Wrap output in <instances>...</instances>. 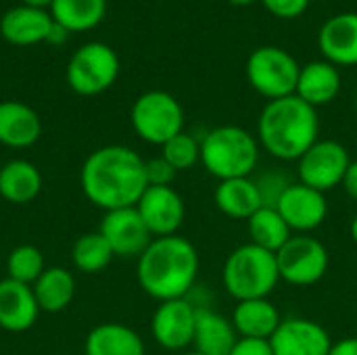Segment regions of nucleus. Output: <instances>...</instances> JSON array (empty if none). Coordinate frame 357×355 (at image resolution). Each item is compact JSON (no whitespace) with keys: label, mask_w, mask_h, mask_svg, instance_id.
Here are the masks:
<instances>
[{"label":"nucleus","mask_w":357,"mask_h":355,"mask_svg":"<svg viewBox=\"0 0 357 355\" xmlns=\"http://www.w3.org/2000/svg\"><path fill=\"white\" fill-rule=\"evenodd\" d=\"M199 266L197 247L188 239L159 236L138 257L136 278L140 289L159 303L184 299L195 289Z\"/></svg>","instance_id":"2"},{"label":"nucleus","mask_w":357,"mask_h":355,"mask_svg":"<svg viewBox=\"0 0 357 355\" xmlns=\"http://www.w3.org/2000/svg\"><path fill=\"white\" fill-rule=\"evenodd\" d=\"M52 27L54 21L48 10L25 4L8 8L0 19L2 38L15 46H33L40 42H48Z\"/></svg>","instance_id":"16"},{"label":"nucleus","mask_w":357,"mask_h":355,"mask_svg":"<svg viewBox=\"0 0 357 355\" xmlns=\"http://www.w3.org/2000/svg\"><path fill=\"white\" fill-rule=\"evenodd\" d=\"M180 355H203V354H199V352H195V349H192V352H184V354H180Z\"/></svg>","instance_id":"41"},{"label":"nucleus","mask_w":357,"mask_h":355,"mask_svg":"<svg viewBox=\"0 0 357 355\" xmlns=\"http://www.w3.org/2000/svg\"><path fill=\"white\" fill-rule=\"evenodd\" d=\"M270 347L274 355H328L333 341L328 331L316 320L282 318L270 337Z\"/></svg>","instance_id":"15"},{"label":"nucleus","mask_w":357,"mask_h":355,"mask_svg":"<svg viewBox=\"0 0 357 355\" xmlns=\"http://www.w3.org/2000/svg\"><path fill=\"white\" fill-rule=\"evenodd\" d=\"M349 163V151L341 142L331 138H318L297 161V176L301 184L326 195L328 190L341 186Z\"/></svg>","instance_id":"10"},{"label":"nucleus","mask_w":357,"mask_h":355,"mask_svg":"<svg viewBox=\"0 0 357 355\" xmlns=\"http://www.w3.org/2000/svg\"><path fill=\"white\" fill-rule=\"evenodd\" d=\"M222 280L230 297L236 301L264 299L280 282L276 253L253 243L236 247L224 262Z\"/></svg>","instance_id":"5"},{"label":"nucleus","mask_w":357,"mask_h":355,"mask_svg":"<svg viewBox=\"0 0 357 355\" xmlns=\"http://www.w3.org/2000/svg\"><path fill=\"white\" fill-rule=\"evenodd\" d=\"M98 232L113 249V255L126 259L130 257L138 259L153 241V234L149 232L136 207L105 211Z\"/></svg>","instance_id":"12"},{"label":"nucleus","mask_w":357,"mask_h":355,"mask_svg":"<svg viewBox=\"0 0 357 355\" xmlns=\"http://www.w3.org/2000/svg\"><path fill=\"white\" fill-rule=\"evenodd\" d=\"M276 209L293 232L310 234L324 224L328 216V201L324 192L301 182H293L280 197Z\"/></svg>","instance_id":"14"},{"label":"nucleus","mask_w":357,"mask_h":355,"mask_svg":"<svg viewBox=\"0 0 357 355\" xmlns=\"http://www.w3.org/2000/svg\"><path fill=\"white\" fill-rule=\"evenodd\" d=\"M42 190L40 169L25 159H13L0 167V197L13 205L31 203Z\"/></svg>","instance_id":"25"},{"label":"nucleus","mask_w":357,"mask_h":355,"mask_svg":"<svg viewBox=\"0 0 357 355\" xmlns=\"http://www.w3.org/2000/svg\"><path fill=\"white\" fill-rule=\"evenodd\" d=\"M40 312L59 314L75 297V278L69 270L52 266L42 272V276L31 285Z\"/></svg>","instance_id":"26"},{"label":"nucleus","mask_w":357,"mask_h":355,"mask_svg":"<svg viewBox=\"0 0 357 355\" xmlns=\"http://www.w3.org/2000/svg\"><path fill=\"white\" fill-rule=\"evenodd\" d=\"M213 201L215 207L232 220H249L259 207H264L255 178L220 180L213 192Z\"/></svg>","instance_id":"24"},{"label":"nucleus","mask_w":357,"mask_h":355,"mask_svg":"<svg viewBox=\"0 0 357 355\" xmlns=\"http://www.w3.org/2000/svg\"><path fill=\"white\" fill-rule=\"evenodd\" d=\"M230 320H232L234 331L241 339L270 341V337L280 326L282 316H280L278 308L268 297H264V299L238 301Z\"/></svg>","instance_id":"21"},{"label":"nucleus","mask_w":357,"mask_h":355,"mask_svg":"<svg viewBox=\"0 0 357 355\" xmlns=\"http://www.w3.org/2000/svg\"><path fill=\"white\" fill-rule=\"evenodd\" d=\"M261 4L278 19H297L307 10L310 0H261Z\"/></svg>","instance_id":"34"},{"label":"nucleus","mask_w":357,"mask_h":355,"mask_svg":"<svg viewBox=\"0 0 357 355\" xmlns=\"http://www.w3.org/2000/svg\"><path fill=\"white\" fill-rule=\"evenodd\" d=\"M318 111L297 94L268 100L257 119V142L280 161H299L318 140Z\"/></svg>","instance_id":"3"},{"label":"nucleus","mask_w":357,"mask_h":355,"mask_svg":"<svg viewBox=\"0 0 357 355\" xmlns=\"http://www.w3.org/2000/svg\"><path fill=\"white\" fill-rule=\"evenodd\" d=\"M241 337L234 331L230 318L222 316L215 310L199 308L195 324V352L203 355H230L232 347Z\"/></svg>","instance_id":"20"},{"label":"nucleus","mask_w":357,"mask_h":355,"mask_svg":"<svg viewBox=\"0 0 357 355\" xmlns=\"http://www.w3.org/2000/svg\"><path fill=\"white\" fill-rule=\"evenodd\" d=\"M119 75L117 52L102 42L84 44L67 63V84L82 96H96L109 90Z\"/></svg>","instance_id":"8"},{"label":"nucleus","mask_w":357,"mask_h":355,"mask_svg":"<svg viewBox=\"0 0 357 355\" xmlns=\"http://www.w3.org/2000/svg\"><path fill=\"white\" fill-rule=\"evenodd\" d=\"M280 280L293 287H312L328 272V249L316 236L293 234L276 253Z\"/></svg>","instance_id":"9"},{"label":"nucleus","mask_w":357,"mask_h":355,"mask_svg":"<svg viewBox=\"0 0 357 355\" xmlns=\"http://www.w3.org/2000/svg\"><path fill=\"white\" fill-rule=\"evenodd\" d=\"M25 6H33V8H50V4H52V0H21Z\"/></svg>","instance_id":"38"},{"label":"nucleus","mask_w":357,"mask_h":355,"mask_svg":"<svg viewBox=\"0 0 357 355\" xmlns=\"http://www.w3.org/2000/svg\"><path fill=\"white\" fill-rule=\"evenodd\" d=\"M354 107H356V113H357V90H356V98H354Z\"/></svg>","instance_id":"42"},{"label":"nucleus","mask_w":357,"mask_h":355,"mask_svg":"<svg viewBox=\"0 0 357 355\" xmlns=\"http://www.w3.org/2000/svg\"><path fill=\"white\" fill-rule=\"evenodd\" d=\"M328 355H357V337H347L339 343H333Z\"/></svg>","instance_id":"37"},{"label":"nucleus","mask_w":357,"mask_h":355,"mask_svg":"<svg viewBox=\"0 0 357 355\" xmlns=\"http://www.w3.org/2000/svg\"><path fill=\"white\" fill-rule=\"evenodd\" d=\"M84 355H146V347L134 328L105 322L88 333Z\"/></svg>","instance_id":"23"},{"label":"nucleus","mask_w":357,"mask_h":355,"mask_svg":"<svg viewBox=\"0 0 357 355\" xmlns=\"http://www.w3.org/2000/svg\"><path fill=\"white\" fill-rule=\"evenodd\" d=\"M318 46L324 59L337 67L357 65V13L331 17L318 33Z\"/></svg>","instance_id":"17"},{"label":"nucleus","mask_w":357,"mask_h":355,"mask_svg":"<svg viewBox=\"0 0 357 355\" xmlns=\"http://www.w3.org/2000/svg\"><path fill=\"white\" fill-rule=\"evenodd\" d=\"M79 182L86 199L102 211L136 207L149 186L144 159L123 144L92 151L82 165Z\"/></svg>","instance_id":"1"},{"label":"nucleus","mask_w":357,"mask_h":355,"mask_svg":"<svg viewBox=\"0 0 357 355\" xmlns=\"http://www.w3.org/2000/svg\"><path fill=\"white\" fill-rule=\"evenodd\" d=\"M255 184H257V190L261 195L264 207H276L280 197L284 195V190L293 182L282 172H266V174H259L255 178Z\"/></svg>","instance_id":"32"},{"label":"nucleus","mask_w":357,"mask_h":355,"mask_svg":"<svg viewBox=\"0 0 357 355\" xmlns=\"http://www.w3.org/2000/svg\"><path fill=\"white\" fill-rule=\"evenodd\" d=\"M134 132L149 144L163 146L169 138L184 132V109L165 90L140 94L130 111Z\"/></svg>","instance_id":"6"},{"label":"nucleus","mask_w":357,"mask_h":355,"mask_svg":"<svg viewBox=\"0 0 357 355\" xmlns=\"http://www.w3.org/2000/svg\"><path fill=\"white\" fill-rule=\"evenodd\" d=\"M161 157L176 172H186L201 161V140L188 132H180L161 146Z\"/></svg>","instance_id":"31"},{"label":"nucleus","mask_w":357,"mask_h":355,"mask_svg":"<svg viewBox=\"0 0 357 355\" xmlns=\"http://www.w3.org/2000/svg\"><path fill=\"white\" fill-rule=\"evenodd\" d=\"M46 270L44 255L33 245H19L6 257V278L21 285H33Z\"/></svg>","instance_id":"30"},{"label":"nucleus","mask_w":357,"mask_h":355,"mask_svg":"<svg viewBox=\"0 0 357 355\" xmlns=\"http://www.w3.org/2000/svg\"><path fill=\"white\" fill-rule=\"evenodd\" d=\"M144 174L149 186H172L178 172L163 157H155L144 161Z\"/></svg>","instance_id":"33"},{"label":"nucleus","mask_w":357,"mask_h":355,"mask_svg":"<svg viewBox=\"0 0 357 355\" xmlns=\"http://www.w3.org/2000/svg\"><path fill=\"white\" fill-rule=\"evenodd\" d=\"M299 71L297 59L278 46H259L247 59V80L268 100L295 94Z\"/></svg>","instance_id":"7"},{"label":"nucleus","mask_w":357,"mask_h":355,"mask_svg":"<svg viewBox=\"0 0 357 355\" xmlns=\"http://www.w3.org/2000/svg\"><path fill=\"white\" fill-rule=\"evenodd\" d=\"M247 230H249V243L270 251L278 253L287 241L293 236V230L289 224L282 220L276 207H259L249 220H247Z\"/></svg>","instance_id":"28"},{"label":"nucleus","mask_w":357,"mask_h":355,"mask_svg":"<svg viewBox=\"0 0 357 355\" xmlns=\"http://www.w3.org/2000/svg\"><path fill=\"white\" fill-rule=\"evenodd\" d=\"M197 310L188 297L161 301L151 320V333L157 345L167 352H182L192 345Z\"/></svg>","instance_id":"11"},{"label":"nucleus","mask_w":357,"mask_h":355,"mask_svg":"<svg viewBox=\"0 0 357 355\" xmlns=\"http://www.w3.org/2000/svg\"><path fill=\"white\" fill-rule=\"evenodd\" d=\"M136 209L153 239L178 234L186 218L184 199L172 186H146Z\"/></svg>","instance_id":"13"},{"label":"nucleus","mask_w":357,"mask_h":355,"mask_svg":"<svg viewBox=\"0 0 357 355\" xmlns=\"http://www.w3.org/2000/svg\"><path fill=\"white\" fill-rule=\"evenodd\" d=\"M341 186H343V190L347 192L349 199L357 201V161H351V163H349V167H347V172H345V178H343Z\"/></svg>","instance_id":"36"},{"label":"nucleus","mask_w":357,"mask_h":355,"mask_svg":"<svg viewBox=\"0 0 357 355\" xmlns=\"http://www.w3.org/2000/svg\"><path fill=\"white\" fill-rule=\"evenodd\" d=\"M341 92V73L328 61H314L301 67L295 94L314 109L333 103Z\"/></svg>","instance_id":"22"},{"label":"nucleus","mask_w":357,"mask_h":355,"mask_svg":"<svg viewBox=\"0 0 357 355\" xmlns=\"http://www.w3.org/2000/svg\"><path fill=\"white\" fill-rule=\"evenodd\" d=\"M230 4H234V6H247V4H253L255 0H228Z\"/></svg>","instance_id":"40"},{"label":"nucleus","mask_w":357,"mask_h":355,"mask_svg":"<svg viewBox=\"0 0 357 355\" xmlns=\"http://www.w3.org/2000/svg\"><path fill=\"white\" fill-rule=\"evenodd\" d=\"M230 355H274L270 341L264 339H238Z\"/></svg>","instance_id":"35"},{"label":"nucleus","mask_w":357,"mask_h":355,"mask_svg":"<svg viewBox=\"0 0 357 355\" xmlns=\"http://www.w3.org/2000/svg\"><path fill=\"white\" fill-rule=\"evenodd\" d=\"M349 234H351V241L357 245V213L354 216L351 224H349Z\"/></svg>","instance_id":"39"},{"label":"nucleus","mask_w":357,"mask_h":355,"mask_svg":"<svg viewBox=\"0 0 357 355\" xmlns=\"http://www.w3.org/2000/svg\"><path fill=\"white\" fill-rule=\"evenodd\" d=\"M113 257V249L100 232H86L71 247V262L84 274H98L107 270Z\"/></svg>","instance_id":"29"},{"label":"nucleus","mask_w":357,"mask_h":355,"mask_svg":"<svg viewBox=\"0 0 357 355\" xmlns=\"http://www.w3.org/2000/svg\"><path fill=\"white\" fill-rule=\"evenodd\" d=\"M42 136L38 113L19 100L0 103V144L8 149H29Z\"/></svg>","instance_id":"19"},{"label":"nucleus","mask_w":357,"mask_h":355,"mask_svg":"<svg viewBox=\"0 0 357 355\" xmlns=\"http://www.w3.org/2000/svg\"><path fill=\"white\" fill-rule=\"evenodd\" d=\"M107 13V0H52L50 15L67 33L96 27Z\"/></svg>","instance_id":"27"},{"label":"nucleus","mask_w":357,"mask_h":355,"mask_svg":"<svg viewBox=\"0 0 357 355\" xmlns=\"http://www.w3.org/2000/svg\"><path fill=\"white\" fill-rule=\"evenodd\" d=\"M259 142L241 126H220L201 140V163L218 180L251 178L259 163Z\"/></svg>","instance_id":"4"},{"label":"nucleus","mask_w":357,"mask_h":355,"mask_svg":"<svg viewBox=\"0 0 357 355\" xmlns=\"http://www.w3.org/2000/svg\"><path fill=\"white\" fill-rule=\"evenodd\" d=\"M40 316V308L29 285L4 278L0 280V328L6 333L29 331Z\"/></svg>","instance_id":"18"}]
</instances>
